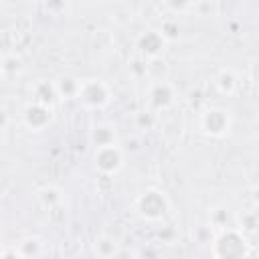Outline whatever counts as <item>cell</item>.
<instances>
[{"instance_id":"cell-11","label":"cell","mask_w":259,"mask_h":259,"mask_svg":"<svg viewBox=\"0 0 259 259\" xmlns=\"http://www.w3.org/2000/svg\"><path fill=\"white\" fill-rule=\"evenodd\" d=\"M14 249L20 253L22 259H36V257L42 255L45 245H42V241L38 237H24Z\"/></svg>"},{"instance_id":"cell-15","label":"cell","mask_w":259,"mask_h":259,"mask_svg":"<svg viewBox=\"0 0 259 259\" xmlns=\"http://www.w3.org/2000/svg\"><path fill=\"white\" fill-rule=\"evenodd\" d=\"M10 123V117H8V111L4 107H0V130H4L6 125Z\"/></svg>"},{"instance_id":"cell-13","label":"cell","mask_w":259,"mask_h":259,"mask_svg":"<svg viewBox=\"0 0 259 259\" xmlns=\"http://www.w3.org/2000/svg\"><path fill=\"white\" fill-rule=\"evenodd\" d=\"M214 83H217V89L221 93H225V95L235 93V89L239 87V79H237V75H235L233 69H221L219 75H217V79H214Z\"/></svg>"},{"instance_id":"cell-7","label":"cell","mask_w":259,"mask_h":259,"mask_svg":"<svg viewBox=\"0 0 259 259\" xmlns=\"http://www.w3.org/2000/svg\"><path fill=\"white\" fill-rule=\"evenodd\" d=\"M168 42L164 40V36L160 34V30H154V28H148L144 30L138 38H136V49L140 51L142 57L146 59H158L162 53H164V47Z\"/></svg>"},{"instance_id":"cell-16","label":"cell","mask_w":259,"mask_h":259,"mask_svg":"<svg viewBox=\"0 0 259 259\" xmlns=\"http://www.w3.org/2000/svg\"><path fill=\"white\" fill-rule=\"evenodd\" d=\"M2 253H4V245L0 243V257H2Z\"/></svg>"},{"instance_id":"cell-10","label":"cell","mask_w":259,"mask_h":259,"mask_svg":"<svg viewBox=\"0 0 259 259\" xmlns=\"http://www.w3.org/2000/svg\"><path fill=\"white\" fill-rule=\"evenodd\" d=\"M93 251L99 259H113L119 253V243L111 235H99L93 243Z\"/></svg>"},{"instance_id":"cell-8","label":"cell","mask_w":259,"mask_h":259,"mask_svg":"<svg viewBox=\"0 0 259 259\" xmlns=\"http://www.w3.org/2000/svg\"><path fill=\"white\" fill-rule=\"evenodd\" d=\"M152 107L156 109H166L174 103L176 99V93H174V87L166 81H156L152 87H150V95H148Z\"/></svg>"},{"instance_id":"cell-6","label":"cell","mask_w":259,"mask_h":259,"mask_svg":"<svg viewBox=\"0 0 259 259\" xmlns=\"http://www.w3.org/2000/svg\"><path fill=\"white\" fill-rule=\"evenodd\" d=\"M22 121L28 130L32 132H42L49 127V123L53 121V107L42 105V103H28L22 111Z\"/></svg>"},{"instance_id":"cell-12","label":"cell","mask_w":259,"mask_h":259,"mask_svg":"<svg viewBox=\"0 0 259 259\" xmlns=\"http://www.w3.org/2000/svg\"><path fill=\"white\" fill-rule=\"evenodd\" d=\"M79 87H81V81L75 77H63L55 83V91L59 99H77Z\"/></svg>"},{"instance_id":"cell-5","label":"cell","mask_w":259,"mask_h":259,"mask_svg":"<svg viewBox=\"0 0 259 259\" xmlns=\"http://www.w3.org/2000/svg\"><path fill=\"white\" fill-rule=\"evenodd\" d=\"M93 164L101 174H107V176L115 174L123 166V152L115 142L107 144V146H99V148H95Z\"/></svg>"},{"instance_id":"cell-3","label":"cell","mask_w":259,"mask_h":259,"mask_svg":"<svg viewBox=\"0 0 259 259\" xmlns=\"http://www.w3.org/2000/svg\"><path fill=\"white\" fill-rule=\"evenodd\" d=\"M77 99L89 109H99L109 103L111 91L101 79H85V81H81Z\"/></svg>"},{"instance_id":"cell-1","label":"cell","mask_w":259,"mask_h":259,"mask_svg":"<svg viewBox=\"0 0 259 259\" xmlns=\"http://www.w3.org/2000/svg\"><path fill=\"white\" fill-rule=\"evenodd\" d=\"M247 251H249V243L245 239V233L235 229L225 231L212 243V253L217 259H245Z\"/></svg>"},{"instance_id":"cell-9","label":"cell","mask_w":259,"mask_h":259,"mask_svg":"<svg viewBox=\"0 0 259 259\" xmlns=\"http://www.w3.org/2000/svg\"><path fill=\"white\" fill-rule=\"evenodd\" d=\"M36 200L45 210H55L63 204V190L55 184H47L36 190Z\"/></svg>"},{"instance_id":"cell-4","label":"cell","mask_w":259,"mask_h":259,"mask_svg":"<svg viewBox=\"0 0 259 259\" xmlns=\"http://www.w3.org/2000/svg\"><path fill=\"white\" fill-rule=\"evenodd\" d=\"M170 202H168V196L160 190H146L144 194H140L136 198V210L148 219V221H158L166 214Z\"/></svg>"},{"instance_id":"cell-14","label":"cell","mask_w":259,"mask_h":259,"mask_svg":"<svg viewBox=\"0 0 259 259\" xmlns=\"http://www.w3.org/2000/svg\"><path fill=\"white\" fill-rule=\"evenodd\" d=\"M0 259H22V257H20V253L16 249H4V253H2Z\"/></svg>"},{"instance_id":"cell-2","label":"cell","mask_w":259,"mask_h":259,"mask_svg":"<svg viewBox=\"0 0 259 259\" xmlns=\"http://www.w3.org/2000/svg\"><path fill=\"white\" fill-rule=\"evenodd\" d=\"M231 123H233L231 111H227L223 107H208L200 113V119H198V125L202 130V134H206L210 138L227 136L229 130H231Z\"/></svg>"}]
</instances>
